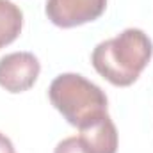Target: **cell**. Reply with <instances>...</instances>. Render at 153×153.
Listing matches in <instances>:
<instances>
[{"mask_svg": "<svg viewBox=\"0 0 153 153\" xmlns=\"http://www.w3.org/2000/svg\"><path fill=\"white\" fill-rule=\"evenodd\" d=\"M153 55V43L141 29H125L112 39L98 43L91 53L94 70L112 85H132Z\"/></svg>", "mask_w": 153, "mask_h": 153, "instance_id": "cell-1", "label": "cell"}, {"mask_svg": "<svg viewBox=\"0 0 153 153\" xmlns=\"http://www.w3.org/2000/svg\"><path fill=\"white\" fill-rule=\"evenodd\" d=\"M48 96L62 117L76 128H84L107 114V96L102 87L78 73L55 76Z\"/></svg>", "mask_w": 153, "mask_h": 153, "instance_id": "cell-2", "label": "cell"}, {"mask_svg": "<svg viewBox=\"0 0 153 153\" xmlns=\"http://www.w3.org/2000/svg\"><path fill=\"white\" fill-rule=\"evenodd\" d=\"M105 7L107 0H46L45 13L53 25L71 29L98 20Z\"/></svg>", "mask_w": 153, "mask_h": 153, "instance_id": "cell-3", "label": "cell"}, {"mask_svg": "<svg viewBox=\"0 0 153 153\" xmlns=\"http://www.w3.org/2000/svg\"><path fill=\"white\" fill-rule=\"evenodd\" d=\"M41 66L30 52H14L0 59V85L9 93L29 91L39 76Z\"/></svg>", "mask_w": 153, "mask_h": 153, "instance_id": "cell-4", "label": "cell"}, {"mask_svg": "<svg viewBox=\"0 0 153 153\" xmlns=\"http://www.w3.org/2000/svg\"><path fill=\"white\" fill-rule=\"evenodd\" d=\"M78 139L87 153H116L117 152V130L109 114L94 123L78 128Z\"/></svg>", "mask_w": 153, "mask_h": 153, "instance_id": "cell-5", "label": "cell"}, {"mask_svg": "<svg viewBox=\"0 0 153 153\" xmlns=\"http://www.w3.org/2000/svg\"><path fill=\"white\" fill-rule=\"evenodd\" d=\"M23 27V13L11 0H0V48L11 45Z\"/></svg>", "mask_w": 153, "mask_h": 153, "instance_id": "cell-6", "label": "cell"}, {"mask_svg": "<svg viewBox=\"0 0 153 153\" xmlns=\"http://www.w3.org/2000/svg\"><path fill=\"white\" fill-rule=\"evenodd\" d=\"M53 153H87V152L84 150V146H82L78 135H73V137L62 139V141L55 146Z\"/></svg>", "mask_w": 153, "mask_h": 153, "instance_id": "cell-7", "label": "cell"}, {"mask_svg": "<svg viewBox=\"0 0 153 153\" xmlns=\"http://www.w3.org/2000/svg\"><path fill=\"white\" fill-rule=\"evenodd\" d=\"M0 153H14V146L7 135L0 132Z\"/></svg>", "mask_w": 153, "mask_h": 153, "instance_id": "cell-8", "label": "cell"}]
</instances>
